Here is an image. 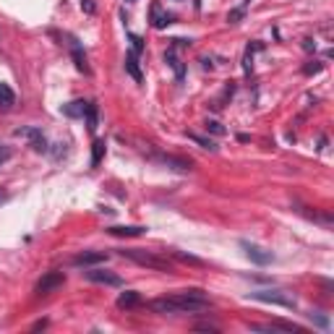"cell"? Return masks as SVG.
<instances>
[{
  "label": "cell",
  "mask_w": 334,
  "mask_h": 334,
  "mask_svg": "<svg viewBox=\"0 0 334 334\" xmlns=\"http://www.w3.org/2000/svg\"><path fill=\"white\" fill-rule=\"evenodd\" d=\"M318 71H321V63H316V60H313V63H308V66H303V73H318Z\"/></svg>",
  "instance_id": "obj_27"
},
{
  "label": "cell",
  "mask_w": 334,
  "mask_h": 334,
  "mask_svg": "<svg viewBox=\"0 0 334 334\" xmlns=\"http://www.w3.org/2000/svg\"><path fill=\"white\" fill-rule=\"evenodd\" d=\"M175 44H178V47H188V44H191V39H173Z\"/></svg>",
  "instance_id": "obj_29"
},
{
  "label": "cell",
  "mask_w": 334,
  "mask_h": 334,
  "mask_svg": "<svg viewBox=\"0 0 334 334\" xmlns=\"http://www.w3.org/2000/svg\"><path fill=\"white\" fill-rule=\"evenodd\" d=\"M102 157H104V141H94L92 144V164L97 167L102 162Z\"/></svg>",
  "instance_id": "obj_21"
},
{
  "label": "cell",
  "mask_w": 334,
  "mask_h": 334,
  "mask_svg": "<svg viewBox=\"0 0 334 334\" xmlns=\"http://www.w3.org/2000/svg\"><path fill=\"white\" fill-rule=\"evenodd\" d=\"M118 306L120 308H136V306H141V295L136 290H126V293L118 295Z\"/></svg>",
  "instance_id": "obj_13"
},
{
  "label": "cell",
  "mask_w": 334,
  "mask_h": 334,
  "mask_svg": "<svg viewBox=\"0 0 334 334\" xmlns=\"http://www.w3.org/2000/svg\"><path fill=\"white\" fill-rule=\"evenodd\" d=\"M16 104V94L8 84H0V110H11Z\"/></svg>",
  "instance_id": "obj_14"
},
{
  "label": "cell",
  "mask_w": 334,
  "mask_h": 334,
  "mask_svg": "<svg viewBox=\"0 0 334 334\" xmlns=\"http://www.w3.org/2000/svg\"><path fill=\"white\" fill-rule=\"evenodd\" d=\"M16 136L19 139H26L29 144H32L34 151H47V139H44V133L39 128H16Z\"/></svg>",
  "instance_id": "obj_3"
},
{
  "label": "cell",
  "mask_w": 334,
  "mask_h": 334,
  "mask_svg": "<svg viewBox=\"0 0 334 334\" xmlns=\"http://www.w3.org/2000/svg\"><path fill=\"white\" fill-rule=\"evenodd\" d=\"M81 11H84V13H89V16H92V13L97 11V6H94V0H81Z\"/></svg>",
  "instance_id": "obj_25"
},
{
  "label": "cell",
  "mask_w": 334,
  "mask_h": 334,
  "mask_svg": "<svg viewBox=\"0 0 334 334\" xmlns=\"http://www.w3.org/2000/svg\"><path fill=\"white\" fill-rule=\"evenodd\" d=\"M164 63H167V66H170V68L175 71L178 81H183V76H186V68H183V63H180V60H178V55H175V52H167V55H164Z\"/></svg>",
  "instance_id": "obj_18"
},
{
  "label": "cell",
  "mask_w": 334,
  "mask_h": 334,
  "mask_svg": "<svg viewBox=\"0 0 334 334\" xmlns=\"http://www.w3.org/2000/svg\"><path fill=\"white\" fill-rule=\"evenodd\" d=\"M173 24V13H164L159 3H151V26L154 29H164Z\"/></svg>",
  "instance_id": "obj_9"
},
{
  "label": "cell",
  "mask_w": 334,
  "mask_h": 334,
  "mask_svg": "<svg viewBox=\"0 0 334 334\" xmlns=\"http://www.w3.org/2000/svg\"><path fill=\"white\" fill-rule=\"evenodd\" d=\"M303 50H306V52H313V50H316V42H313V39H303Z\"/></svg>",
  "instance_id": "obj_28"
},
{
  "label": "cell",
  "mask_w": 334,
  "mask_h": 334,
  "mask_svg": "<svg viewBox=\"0 0 334 334\" xmlns=\"http://www.w3.org/2000/svg\"><path fill=\"white\" fill-rule=\"evenodd\" d=\"M0 199H3V191H0Z\"/></svg>",
  "instance_id": "obj_31"
},
{
  "label": "cell",
  "mask_w": 334,
  "mask_h": 334,
  "mask_svg": "<svg viewBox=\"0 0 334 334\" xmlns=\"http://www.w3.org/2000/svg\"><path fill=\"white\" fill-rule=\"evenodd\" d=\"M84 118H86V128L94 133V131H97V126H99V110H97V104H94V102H89V104H86Z\"/></svg>",
  "instance_id": "obj_15"
},
{
  "label": "cell",
  "mask_w": 334,
  "mask_h": 334,
  "mask_svg": "<svg viewBox=\"0 0 334 334\" xmlns=\"http://www.w3.org/2000/svg\"><path fill=\"white\" fill-rule=\"evenodd\" d=\"M86 104H89V102H84V99H76V102H68V104H63V107H60V113H63L66 118H84V113H86Z\"/></svg>",
  "instance_id": "obj_11"
},
{
  "label": "cell",
  "mask_w": 334,
  "mask_h": 334,
  "mask_svg": "<svg viewBox=\"0 0 334 334\" xmlns=\"http://www.w3.org/2000/svg\"><path fill=\"white\" fill-rule=\"evenodd\" d=\"M128 39H131V44H133V52L139 55V52L144 50V39H141L139 34H128Z\"/></svg>",
  "instance_id": "obj_22"
},
{
  "label": "cell",
  "mask_w": 334,
  "mask_h": 334,
  "mask_svg": "<svg viewBox=\"0 0 334 334\" xmlns=\"http://www.w3.org/2000/svg\"><path fill=\"white\" fill-rule=\"evenodd\" d=\"M188 139H191V141H196V144H199L201 149H209V151H217V144H214V141H211V139H206V136H199V133H193V131H191V133H188Z\"/></svg>",
  "instance_id": "obj_19"
},
{
  "label": "cell",
  "mask_w": 334,
  "mask_h": 334,
  "mask_svg": "<svg viewBox=\"0 0 334 334\" xmlns=\"http://www.w3.org/2000/svg\"><path fill=\"white\" fill-rule=\"evenodd\" d=\"M126 71L133 76V81H136V84H141V81H144L141 68H139V55H136V52H128V55H126Z\"/></svg>",
  "instance_id": "obj_12"
},
{
  "label": "cell",
  "mask_w": 334,
  "mask_h": 334,
  "mask_svg": "<svg viewBox=\"0 0 334 334\" xmlns=\"http://www.w3.org/2000/svg\"><path fill=\"white\" fill-rule=\"evenodd\" d=\"M253 300H261V303H274V306H285V308H295V300L287 298L277 290H259V293H251Z\"/></svg>",
  "instance_id": "obj_4"
},
{
  "label": "cell",
  "mask_w": 334,
  "mask_h": 334,
  "mask_svg": "<svg viewBox=\"0 0 334 334\" xmlns=\"http://www.w3.org/2000/svg\"><path fill=\"white\" fill-rule=\"evenodd\" d=\"M71 55H73V63H76V68H79L81 73H89L86 55L81 52V47H79V44H76V39H73V44H71Z\"/></svg>",
  "instance_id": "obj_16"
},
{
  "label": "cell",
  "mask_w": 334,
  "mask_h": 334,
  "mask_svg": "<svg viewBox=\"0 0 334 334\" xmlns=\"http://www.w3.org/2000/svg\"><path fill=\"white\" fill-rule=\"evenodd\" d=\"M123 256H126V259H131V261H136V264L146 266V269H154V271H167V274L173 271V266L167 264L164 259H159V256L149 253V251H141V248H128V251H123Z\"/></svg>",
  "instance_id": "obj_2"
},
{
  "label": "cell",
  "mask_w": 334,
  "mask_h": 334,
  "mask_svg": "<svg viewBox=\"0 0 334 334\" xmlns=\"http://www.w3.org/2000/svg\"><path fill=\"white\" fill-rule=\"evenodd\" d=\"M240 246L246 248V256H248V259H251L253 264H259V266H266L271 259H274V256H271V251H264L261 246H256V243H246V240H243Z\"/></svg>",
  "instance_id": "obj_7"
},
{
  "label": "cell",
  "mask_w": 334,
  "mask_h": 334,
  "mask_svg": "<svg viewBox=\"0 0 334 334\" xmlns=\"http://www.w3.org/2000/svg\"><path fill=\"white\" fill-rule=\"evenodd\" d=\"M126 3H136V0H126Z\"/></svg>",
  "instance_id": "obj_30"
},
{
  "label": "cell",
  "mask_w": 334,
  "mask_h": 334,
  "mask_svg": "<svg viewBox=\"0 0 334 334\" xmlns=\"http://www.w3.org/2000/svg\"><path fill=\"white\" fill-rule=\"evenodd\" d=\"M173 256L178 261H183V264H191V266H204V261L199 259V256H191V253H183V251H173Z\"/></svg>",
  "instance_id": "obj_20"
},
{
  "label": "cell",
  "mask_w": 334,
  "mask_h": 334,
  "mask_svg": "<svg viewBox=\"0 0 334 334\" xmlns=\"http://www.w3.org/2000/svg\"><path fill=\"white\" fill-rule=\"evenodd\" d=\"M107 261V253L104 251H84L79 256H73V266H97Z\"/></svg>",
  "instance_id": "obj_8"
},
{
  "label": "cell",
  "mask_w": 334,
  "mask_h": 334,
  "mask_svg": "<svg viewBox=\"0 0 334 334\" xmlns=\"http://www.w3.org/2000/svg\"><path fill=\"white\" fill-rule=\"evenodd\" d=\"M84 277L89 282H99V285H110V287H120V285H123V280H120L118 274L104 271V269H89V271H84Z\"/></svg>",
  "instance_id": "obj_6"
},
{
  "label": "cell",
  "mask_w": 334,
  "mask_h": 334,
  "mask_svg": "<svg viewBox=\"0 0 334 334\" xmlns=\"http://www.w3.org/2000/svg\"><path fill=\"white\" fill-rule=\"evenodd\" d=\"M107 233L115 238H141L146 233V227L141 225H131V227H107Z\"/></svg>",
  "instance_id": "obj_10"
},
{
  "label": "cell",
  "mask_w": 334,
  "mask_h": 334,
  "mask_svg": "<svg viewBox=\"0 0 334 334\" xmlns=\"http://www.w3.org/2000/svg\"><path fill=\"white\" fill-rule=\"evenodd\" d=\"M159 162H162V164H170L173 170H180V173H188V170H191V162L178 159V157H170V154H162V157H159Z\"/></svg>",
  "instance_id": "obj_17"
},
{
  "label": "cell",
  "mask_w": 334,
  "mask_h": 334,
  "mask_svg": "<svg viewBox=\"0 0 334 334\" xmlns=\"http://www.w3.org/2000/svg\"><path fill=\"white\" fill-rule=\"evenodd\" d=\"M149 308L154 313H199L209 308V300L204 298L201 290H186L180 295L170 298H157L149 303Z\"/></svg>",
  "instance_id": "obj_1"
},
{
  "label": "cell",
  "mask_w": 334,
  "mask_h": 334,
  "mask_svg": "<svg viewBox=\"0 0 334 334\" xmlns=\"http://www.w3.org/2000/svg\"><path fill=\"white\" fill-rule=\"evenodd\" d=\"M206 131H211L214 136H225V128L217 123V120H206Z\"/></svg>",
  "instance_id": "obj_23"
},
{
  "label": "cell",
  "mask_w": 334,
  "mask_h": 334,
  "mask_svg": "<svg viewBox=\"0 0 334 334\" xmlns=\"http://www.w3.org/2000/svg\"><path fill=\"white\" fill-rule=\"evenodd\" d=\"M243 68H246V73H251V68H253V55H251V50H246V58H243Z\"/></svg>",
  "instance_id": "obj_26"
},
{
  "label": "cell",
  "mask_w": 334,
  "mask_h": 334,
  "mask_svg": "<svg viewBox=\"0 0 334 334\" xmlns=\"http://www.w3.org/2000/svg\"><path fill=\"white\" fill-rule=\"evenodd\" d=\"M240 19H243V8H235V11L227 13V21H230V24H238Z\"/></svg>",
  "instance_id": "obj_24"
},
{
  "label": "cell",
  "mask_w": 334,
  "mask_h": 334,
  "mask_svg": "<svg viewBox=\"0 0 334 334\" xmlns=\"http://www.w3.org/2000/svg\"><path fill=\"white\" fill-rule=\"evenodd\" d=\"M66 282V274L63 271H47L39 282H37V295H47V293H52V290H58L60 285Z\"/></svg>",
  "instance_id": "obj_5"
}]
</instances>
